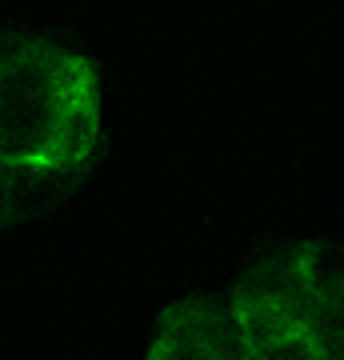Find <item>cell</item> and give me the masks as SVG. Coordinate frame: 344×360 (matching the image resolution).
<instances>
[{"label":"cell","instance_id":"1","mask_svg":"<svg viewBox=\"0 0 344 360\" xmlns=\"http://www.w3.org/2000/svg\"><path fill=\"white\" fill-rule=\"evenodd\" d=\"M144 360H340L336 245L288 240L177 300Z\"/></svg>","mask_w":344,"mask_h":360},{"label":"cell","instance_id":"2","mask_svg":"<svg viewBox=\"0 0 344 360\" xmlns=\"http://www.w3.org/2000/svg\"><path fill=\"white\" fill-rule=\"evenodd\" d=\"M104 144V77L89 52L0 32V217L60 205Z\"/></svg>","mask_w":344,"mask_h":360}]
</instances>
